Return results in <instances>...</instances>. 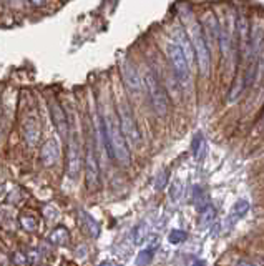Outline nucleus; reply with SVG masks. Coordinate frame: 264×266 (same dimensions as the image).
Returning a JSON list of instances; mask_svg holds the SVG:
<instances>
[{"mask_svg":"<svg viewBox=\"0 0 264 266\" xmlns=\"http://www.w3.org/2000/svg\"><path fill=\"white\" fill-rule=\"evenodd\" d=\"M166 50H168L169 63H171V68H173V72H174V77H176V80L179 82V85L186 87L188 83H189L191 67H189V63L186 62V58H184L183 50L179 48L178 43H174L173 40L168 43Z\"/></svg>","mask_w":264,"mask_h":266,"instance_id":"obj_4","label":"nucleus"},{"mask_svg":"<svg viewBox=\"0 0 264 266\" xmlns=\"http://www.w3.org/2000/svg\"><path fill=\"white\" fill-rule=\"evenodd\" d=\"M48 240H50V243L55 246H65V245H68V241H70V233L65 226H57L55 230L50 231Z\"/></svg>","mask_w":264,"mask_h":266,"instance_id":"obj_15","label":"nucleus"},{"mask_svg":"<svg viewBox=\"0 0 264 266\" xmlns=\"http://www.w3.org/2000/svg\"><path fill=\"white\" fill-rule=\"evenodd\" d=\"M23 136L30 146H35L40 138V125L35 118H27L23 122Z\"/></svg>","mask_w":264,"mask_h":266,"instance_id":"obj_14","label":"nucleus"},{"mask_svg":"<svg viewBox=\"0 0 264 266\" xmlns=\"http://www.w3.org/2000/svg\"><path fill=\"white\" fill-rule=\"evenodd\" d=\"M249 211V203L246 200H238L236 203L231 206V211H229V221L236 223L238 220H241L244 215Z\"/></svg>","mask_w":264,"mask_h":266,"instance_id":"obj_18","label":"nucleus"},{"mask_svg":"<svg viewBox=\"0 0 264 266\" xmlns=\"http://www.w3.org/2000/svg\"><path fill=\"white\" fill-rule=\"evenodd\" d=\"M103 138L110 156L117 161L120 166H130L132 163V155H130L128 141L125 138L120 120L113 115L103 118Z\"/></svg>","mask_w":264,"mask_h":266,"instance_id":"obj_1","label":"nucleus"},{"mask_svg":"<svg viewBox=\"0 0 264 266\" xmlns=\"http://www.w3.org/2000/svg\"><path fill=\"white\" fill-rule=\"evenodd\" d=\"M238 37H239V47L241 48H248V43H249V25H248V18L244 15H239L238 18Z\"/></svg>","mask_w":264,"mask_h":266,"instance_id":"obj_16","label":"nucleus"},{"mask_svg":"<svg viewBox=\"0 0 264 266\" xmlns=\"http://www.w3.org/2000/svg\"><path fill=\"white\" fill-rule=\"evenodd\" d=\"M263 42H264V23L258 22L254 23L251 32H249V43H248V57L251 58L253 63H256L258 57L263 52Z\"/></svg>","mask_w":264,"mask_h":266,"instance_id":"obj_9","label":"nucleus"},{"mask_svg":"<svg viewBox=\"0 0 264 266\" xmlns=\"http://www.w3.org/2000/svg\"><path fill=\"white\" fill-rule=\"evenodd\" d=\"M48 108H50V117H52V122L55 128H57V132L60 133L62 136L67 135L68 132V120H67V113L62 108V105L52 98V100L48 102Z\"/></svg>","mask_w":264,"mask_h":266,"instance_id":"obj_11","label":"nucleus"},{"mask_svg":"<svg viewBox=\"0 0 264 266\" xmlns=\"http://www.w3.org/2000/svg\"><path fill=\"white\" fill-rule=\"evenodd\" d=\"M85 181H87L88 191L98 190V186H100V166H98L97 153H95L92 141H88L87 150H85Z\"/></svg>","mask_w":264,"mask_h":266,"instance_id":"obj_6","label":"nucleus"},{"mask_svg":"<svg viewBox=\"0 0 264 266\" xmlns=\"http://www.w3.org/2000/svg\"><path fill=\"white\" fill-rule=\"evenodd\" d=\"M77 216H78V225H80V228H82V231L85 235H88V236H92V238H98L100 236V225H98V221L93 218L92 215L88 213V211H85V210H78L77 211Z\"/></svg>","mask_w":264,"mask_h":266,"instance_id":"obj_12","label":"nucleus"},{"mask_svg":"<svg viewBox=\"0 0 264 266\" xmlns=\"http://www.w3.org/2000/svg\"><path fill=\"white\" fill-rule=\"evenodd\" d=\"M219 48H221V55L223 58H228L231 53V37H229V30L226 27H219Z\"/></svg>","mask_w":264,"mask_h":266,"instance_id":"obj_19","label":"nucleus"},{"mask_svg":"<svg viewBox=\"0 0 264 266\" xmlns=\"http://www.w3.org/2000/svg\"><path fill=\"white\" fill-rule=\"evenodd\" d=\"M60 156V146H58V141L50 138L43 143L42 150H40V160H42V163L45 166H52L57 163Z\"/></svg>","mask_w":264,"mask_h":266,"instance_id":"obj_13","label":"nucleus"},{"mask_svg":"<svg viewBox=\"0 0 264 266\" xmlns=\"http://www.w3.org/2000/svg\"><path fill=\"white\" fill-rule=\"evenodd\" d=\"M13 263L17 266H27V256H25V253H22V251H15L13 253Z\"/></svg>","mask_w":264,"mask_h":266,"instance_id":"obj_26","label":"nucleus"},{"mask_svg":"<svg viewBox=\"0 0 264 266\" xmlns=\"http://www.w3.org/2000/svg\"><path fill=\"white\" fill-rule=\"evenodd\" d=\"M100 266H122V265H118V263H115V261H105V263H102Z\"/></svg>","mask_w":264,"mask_h":266,"instance_id":"obj_31","label":"nucleus"},{"mask_svg":"<svg viewBox=\"0 0 264 266\" xmlns=\"http://www.w3.org/2000/svg\"><path fill=\"white\" fill-rule=\"evenodd\" d=\"M263 122H264V118H263Z\"/></svg>","mask_w":264,"mask_h":266,"instance_id":"obj_33","label":"nucleus"},{"mask_svg":"<svg viewBox=\"0 0 264 266\" xmlns=\"http://www.w3.org/2000/svg\"><path fill=\"white\" fill-rule=\"evenodd\" d=\"M20 225H22V228L25 231H30V233H33V231L38 230V221L35 216L28 215V213H23L20 215Z\"/></svg>","mask_w":264,"mask_h":266,"instance_id":"obj_22","label":"nucleus"},{"mask_svg":"<svg viewBox=\"0 0 264 266\" xmlns=\"http://www.w3.org/2000/svg\"><path fill=\"white\" fill-rule=\"evenodd\" d=\"M171 35H173V42L179 45V48H181L183 53H184V58H186V62L189 63V67H191L193 62L196 60V57H194L193 42L189 40L186 32H184L181 27H174L171 30Z\"/></svg>","mask_w":264,"mask_h":266,"instance_id":"obj_10","label":"nucleus"},{"mask_svg":"<svg viewBox=\"0 0 264 266\" xmlns=\"http://www.w3.org/2000/svg\"><path fill=\"white\" fill-rule=\"evenodd\" d=\"M153 256H154V248L141 250L136 256V265L138 266H148L153 261Z\"/></svg>","mask_w":264,"mask_h":266,"instance_id":"obj_24","label":"nucleus"},{"mask_svg":"<svg viewBox=\"0 0 264 266\" xmlns=\"http://www.w3.org/2000/svg\"><path fill=\"white\" fill-rule=\"evenodd\" d=\"M148 235V225L146 223H139L133 228L132 231V238H133V243L134 245H141L144 238H146Z\"/></svg>","mask_w":264,"mask_h":266,"instance_id":"obj_23","label":"nucleus"},{"mask_svg":"<svg viewBox=\"0 0 264 266\" xmlns=\"http://www.w3.org/2000/svg\"><path fill=\"white\" fill-rule=\"evenodd\" d=\"M244 88H246V82H244V78H238L236 82L233 83L231 90H229V95H228V103H236L239 98H241Z\"/></svg>","mask_w":264,"mask_h":266,"instance_id":"obj_20","label":"nucleus"},{"mask_svg":"<svg viewBox=\"0 0 264 266\" xmlns=\"http://www.w3.org/2000/svg\"><path fill=\"white\" fill-rule=\"evenodd\" d=\"M214 218H216V210H214L211 205H206L204 208H201V213H199L198 226L201 230H206L213 225Z\"/></svg>","mask_w":264,"mask_h":266,"instance_id":"obj_17","label":"nucleus"},{"mask_svg":"<svg viewBox=\"0 0 264 266\" xmlns=\"http://www.w3.org/2000/svg\"><path fill=\"white\" fill-rule=\"evenodd\" d=\"M118 120H120V127H122V132L127 138L128 143L132 145H139L141 141V135H139L136 120L133 117V112L127 103H122L118 108Z\"/></svg>","mask_w":264,"mask_h":266,"instance_id":"obj_5","label":"nucleus"},{"mask_svg":"<svg viewBox=\"0 0 264 266\" xmlns=\"http://www.w3.org/2000/svg\"><path fill=\"white\" fill-rule=\"evenodd\" d=\"M82 170V151H80L78 138L75 133L70 135L68 151H67V175L72 180H77Z\"/></svg>","mask_w":264,"mask_h":266,"instance_id":"obj_8","label":"nucleus"},{"mask_svg":"<svg viewBox=\"0 0 264 266\" xmlns=\"http://www.w3.org/2000/svg\"><path fill=\"white\" fill-rule=\"evenodd\" d=\"M166 180H168V171H163V176H161V175L158 176V181H156V188H158V190L164 188V186H166Z\"/></svg>","mask_w":264,"mask_h":266,"instance_id":"obj_27","label":"nucleus"},{"mask_svg":"<svg viewBox=\"0 0 264 266\" xmlns=\"http://www.w3.org/2000/svg\"><path fill=\"white\" fill-rule=\"evenodd\" d=\"M45 2H47V0H30V3H33L35 7H42L45 5Z\"/></svg>","mask_w":264,"mask_h":266,"instance_id":"obj_30","label":"nucleus"},{"mask_svg":"<svg viewBox=\"0 0 264 266\" xmlns=\"http://www.w3.org/2000/svg\"><path fill=\"white\" fill-rule=\"evenodd\" d=\"M143 85L144 90L148 93L149 98V105H151L153 112L156 113L158 117H164L168 113L169 108V102H168V95L164 87L159 83L158 77L154 75L151 70H148L143 77Z\"/></svg>","mask_w":264,"mask_h":266,"instance_id":"obj_2","label":"nucleus"},{"mask_svg":"<svg viewBox=\"0 0 264 266\" xmlns=\"http://www.w3.org/2000/svg\"><path fill=\"white\" fill-rule=\"evenodd\" d=\"M233 266H258V265L256 263H251V261H246V260H239Z\"/></svg>","mask_w":264,"mask_h":266,"instance_id":"obj_29","label":"nucleus"},{"mask_svg":"<svg viewBox=\"0 0 264 266\" xmlns=\"http://www.w3.org/2000/svg\"><path fill=\"white\" fill-rule=\"evenodd\" d=\"M120 75H122L125 87L128 88L130 93H133V95H138V93H141L143 87H144L143 85V78L138 73L136 67H134L132 62L125 60L122 65H120Z\"/></svg>","mask_w":264,"mask_h":266,"instance_id":"obj_7","label":"nucleus"},{"mask_svg":"<svg viewBox=\"0 0 264 266\" xmlns=\"http://www.w3.org/2000/svg\"><path fill=\"white\" fill-rule=\"evenodd\" d=\"M179 193H181V185L176 183V188H171V200H178L179 198Z\"/></svg>","mask_w":264,"mask_h":266,"instance_id":"obj_28","label":"nucleus"},{"mask_svg":"<svg viewBox=\"0 0 264 266\" xmlns=\"http://www.w3.org/2000/svg\"><path fill=\"white\" fill-rule=\"evenodd\" d=\"M194 266H204V265L201 263V261H196V263H194Z\"/></svg>","mask_w":264,"mask_h":266,"instance_id":"obj_32","label":"nucleus"},{"mask_svg":"<svg viewBox=\"0 0 264 266\" xmlns=\"http://www.w3.org/2000/svg\"><path fill=\"white\" fill-rule=\"evenodd\" d=\"M204 28H206L204 32L209 33V37H208L209 42L218 40V37H219V25H218L216 18H214L213 15H209L206 20H204Z\"/></svg>","mask_w":264,"mask_h":266,"instance_id":"obj_21","label":"nucleus"},{"mask_svg":"<svg viewBox=\"0 0 264 266\" xmlns=\"http://www.w3.org/2000/svg\"><path fill=\"white\" fill-rule=\"evenodd\" d=\"M191 42H193L194 57H196L199 73H201L203 77H208L209 70H211V53H209L206 37H204L199 23H194L191 28Z\"/></svg>","mask_w":264,"mask_h":266,"instance_id":"obj_3","label":"nucleus"},{"mask_svg":"<svg viewBox=\"0 0 264 266\" xmlns=\"http://www.w3.org/2000/svg\"><path fill=\"white\" fill-rule=\"evenodd\" d=\"M188 238V235L184 233L183 230H171L169 231V235H168V241L171 245H179V243H183L184 240Z\"/></svg>","mask_w":264,"mask_h":266,"instance_id":"obj_25","label":"nucleus"}]
</instances>
